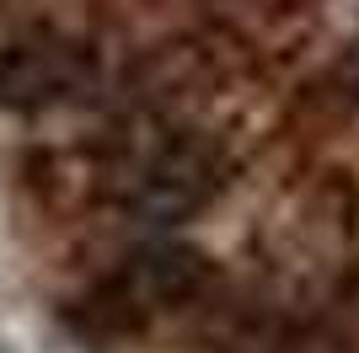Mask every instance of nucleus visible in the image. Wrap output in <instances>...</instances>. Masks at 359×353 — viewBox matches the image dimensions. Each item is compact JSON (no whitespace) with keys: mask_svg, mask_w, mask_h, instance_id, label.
Here are the masks:
<instances>
[{"mask_svg":"<svg viewBox=\"0 0 359 353\" xmlns=\"http://www.w3.org/2000/svg\"><path fill=\"white\" fill-rule=\"evenodd\" d=\"M75 81H81V54L60 38H22L0 48V102L6 107L54 102Z\"/></svg>","mask_w":359,"mask_h":353,"instance_id":"7ed1b4c3","label":"nucleus"},{"mask_svg":"<svg viewBox=\"0 0 359 353\" xmlns=\"http://www.w3.org/2000/svg\"><path fill=\"white\" fill-rule=\"evenodd\" d=\"M220 182H225V166L215 155V145L182 129H156L145 139H129L113 155V172H107L113 204L145 230L182 225L220 193Z\"/></svg>","mask_w":359,"mask_h":353,"instance_id":"f257e3e1","label":"nucleus"},{"mask_svg":"<svg viewBox=\"0 0 359 353\" xmlns=\"http://www.w3.org/2000/svg\"><path fill=\"white\" fill-rule=\"evenodd\" d=\"M215 284V268L204 251L182 247L172 235H150L140 241L118 268V294L123 305L135 310H156V305H182V300H198V294Z\"/></svg>","mask_w":359,"mask_h":353,"instance_id":"f03ea898","label":"nucleus"}]
</instances>
